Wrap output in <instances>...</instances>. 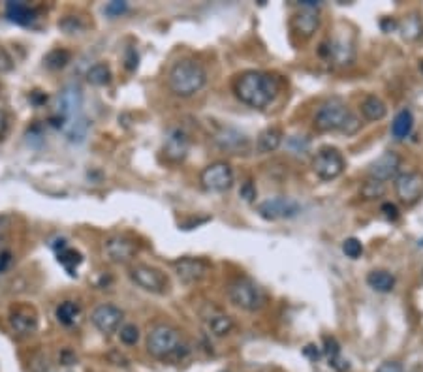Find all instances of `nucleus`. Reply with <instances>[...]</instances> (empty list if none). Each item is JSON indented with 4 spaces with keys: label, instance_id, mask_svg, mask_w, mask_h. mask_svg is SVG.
I'll return each instance as SVG.
<instances>
[{
    "label": "nucleus",
    "instance_id": "1",
    "mask_svg": "<svg viewBox=\"0 0 423 372\" xmlns=\"http://www.w3.org/2000/svg\"><path fill=\"white\" fill-rule=\"evenodd\" d=\"M280 91V81L269 72L249 70L235 77L233 94L241 104L252 109H266Z\"/></svg>",
    "mask_w": 423,
    "mask_h": 372
},
{
    "label": "nucleus",
    "instance_id": "2",
    "mask_svg": "<svg viewBox=\"0 0 423 372\" xmlns=\"http://www.w3.org/2000/svg\"><path fill=\"white\" fill-rule=\"evenodd\" d=\"M314 128L318 132H341L352 135L361 128V121L341 98H331L316 111Z\"/></svg>",
    "mask_w": 423,
    "mask_h": 372
},
{
    "label": "nucleus",
    "instance_id": "3",
    "mask_svg": "<svg viewBox=\"0 0 423 372\" xmlns=\"http://www.w3.org/2000/svg\"><path fill=\"white\" fill-rule=\"evenodd\" d=\"M147 352L160 361H181L188 355L190 346L186 344L179 329L160 324L152 327L147 335Z\"/></svg>",
    "mask_w": 423,
    "mask_h": 372
},
{
    "label": "nucleus",
    "instance_id": "4",
    "mask_svg": "<svg viewBox=\"0 0 423 372\" xmlns=\"http://www.w3.org/2000/svg\"><path fill=\"white\" fill-rule=\"evenodd\" d=\"M207 85V70L194 58H183L168 74L169 91L179 98H190Z\"/></svg>",
    "mask_w": 423,
    "mask_h": 372
},
{
    "label": "nucleus",
    "instance_id": "5",
    "mask_svg": "<svg viewBox=\"0 0 423 372\" xmlns=\"http://www.w3.org/2000/svg\"><path fill=\"white\" fill-rule=\"evenodd\" d=\"M228 299L247 312H258L267 303L266 291L247 277H239L228 286Z\"/></svg>",
    "mask_w": 423,
    "mask_h": 372
},
{
    "label": "nucleus",
    "instance_id": "6",
    "mask_svg": "<svg viewBox=\"0 0 423 372\" xmlns=\"http://www.w3.org/2000/svg\"><path fill=\"white\" fill-rule=\"evenodd\" d=\"M130 279H132L134 284L139 286L141 290L149 291V293H157V295L166 293L169 288V280L168 277H166V273L157 267L145 265V263L132 265V267H130Z\"/></svg>",
    "mask_w": 423,
    "mask_h": 372
},
{
    "label": "nucleus",
    "instance_id": "7",
    "mask_svg": "<svg viewBox=\"0 0 423 372\" xmlns=\"http://www.w3.org/2000/svg\"><path fill=\"white\" fill-rule=\"evenodd\" d=\"M200 182L207 192L222 194L233 186V169L228 162H213L203 168L200 173Z\"/></svg>",
    "mask_w": 423,
    "mask_h": 372
},
{
    "label": "nucleus",
    "instance_id": "8",
    "mask_svg": "<svg viewBox=\"0 0 423 372\" xmlns=\"http://www.w3.org/2000/svg\"><path fill=\"white\" fill-rule=\"evenodd\" d=\"M344 168H346V162H344L342 154L331 147L320 149L316 157L313 158V171L322 180H333L341 177Z\"/></svg>",
    "mask_w": 423,
    "mask_h": 372
},
{
    "label": "nucleus",
    "instance_id": "9",
    "mask_svg": "<svg viewBox=\"0 0 423 372\" xmlns=\"http://www.w3.org/2000/svg\"><path fill=\"white\" fill-rule=\"evenodd\" d=\"M320 55L339 66H350L356 60L354 41L348 36H335L320 46Z\"/></svg>",
    "mask_w": 423,
    "mask_h": 372
},
{
    "label": "nucleus",
    "instance_id": "10",
    "mask_svg": "<svg viewBox=\"0 0 423 372\" xmlns=\"http://www.w3.org/2000/svg\"><path fill=\"white\" fill-rule=\"evenodd\" d=\"M301 213V205L292 198H273L266 199L263 204L258 205V215L266 220H288L296 218Z\"/></svg>",
    "mask_w": 423,
    "mask_h": 372
},
{
    "label": "nucleus",
    "instance_id": "11",
    "mask_svg": "<svg viewBox=\"0 0 423 372\" xmlns=\"http://www.w3.org/2000/svg\"><path fill=\"white\" fill-rule=\"evenodd\" d=\"M395 194L405 205H416L423 198V173L406 171L395 179Z\"/></svg>",
    "mask_w": 423,
    "mask_h": 372
},
{
    "label": "nucleus",
    "instance_id": "12",
    "mask_svg": "<svg viewBox=\"0 0 423 372\" xmlns=\"http://www.w3.org/2000/svg\"><path fill=\"white\" fill-rule=\"evenodd\" d=\"M138 243L126 235H110L104 241V252L105 256L110 258L113 263H128L132 262L134 258L138 256Z\"/></svg>",
    "mask_w": 423,
    "mask_h": 372
},
{
    "label": "nucleus",
    "instance_id": "13",
    "mask_svg": "<svg viewBox=\"0 0 423 372\" xmlns=\"http://www.w3.org/2000/svg\"><path fill=\"white\" fill-rule=\"evenodd\" d=\"M58 113L60 121H70L83 115V91L77 83H70L58 94Z\"/></svg>",
    "mask_w": 423,
    "mask_h": 372
},
{
    "label": "nucleus",
    "instance_id": "14",
    "mask_svg": "<svg viewBox=\"0 0 423 372\" xmlns=\"http://www.w3.org/2000/svg\"><path fill=\"white\" fill-rule=\"evenodd\" d=\"M174 269L175 274L185 284H197V282H202L207 277L209 271H211V265L202 258H181L174 263Z\"/></svg>",
    "mask_w": 423,
    "mask_h": 372
},
{
    "label": "nucleus",
    "instance_id": "15",
    "mask_svg": "<svg viewBox=\"0 0 423 372\" xmlns=\"http://www.w3.org/2000/svg\"><path fill=\"white\" fill-rule=\"evenodd\" d=\"M190 151V138L186 134L183 128H171L166 135V141H164L162 152L166 160L171 164H179L183 162Z\"/></svg>",
    "mask_w": 423,
    "mask_h": 372
},
{
    "label": "nucleus",
    "instance_id": "16",
    "mask_svg": "<svg viewBox=\"0 0 423 372\" xmlns=\"http://www.w3.org/2000/svg\"><path fill=\"white\" fill-rule=\"evenodd\" d=\"M122 310L115 305H98L94 308L93 314H91V321L93 326L104 335H111V333L119 331V327L122 324Z\"/></svg>",
    "mask_w": 423,
    "mask_h": 372
},
{
    "label": "nucleus",
    "instance_id": "17",
    "mask_svg": "<svg viewBox=\"0 0 423 372\" xmlns=\"http://www.w3.org/2000/svg\"><path fill=\"white\" fill-rule=\"evenodd\" d=\"M401 164H403V160H401V157L397 154V152L393 151L384 152L377 162L371 164V168H369V179L380 180V182L386 185V180L395 179V177H397V173H399L401 169Z\"/></svg>",
    "mask_w": 423,
    "mask_h": 372
},
{
    "label": "nucleus",
    "instance_id": "18",
    "mask_svg": "<svg viewBox=\"0 0 423 372\" xmlns=\"http://www.w3.org/2000/svg\"><path fill=\"white\" fill-rule=\"evenodd\" d=\"M202 318L205 321V326H207L209 333L219 338L230 335L233 331V327H235L232 318L226 312H222L219 307H213V305H207L203 308Z\"/></svg>",
    "mask_w": 423,
    "mask_h": 372
},
{
    "label": "nucleus",
    "instance_id": "19",
    "mask_svg": "<svg viewBox=\"0 0 423 372\" xmlns=\"http://www.w3.org/2000/svg\"><path fill=\"white\" fill-rule=\"evenodd\" d=\"M213 140H215L216 147L221 149V151L232 152V154H241V152L249 151V138L243 134V132H239L235 128H221L213 135Z\"/></svg>",
    "mask_w": 423,
    "mask_h": 372
},
{
    "label": "nucleus",
    "instance_id": "20",
    "mask_svg": "<svg viewBox=\"0 0 423 372\" xmlns=\"http://www.w3.org/2000/svg\"><path fill=\"white\" fill-rule=\"evenodd\" d=\"M10 326L19 337H30L38 329V314L32 307L13 308L10 314Z\"/></svg>",
    "mask_w": 423,
    "mask_h": 372
},
{
    "label": "nucleus",
    "instance_id": "21",
    "mask_svg": "<svg viewBox=\"0 0 423 372\" xmlns=\"http://www.w3.org/2000/svg\"><path fill=\"white\" fill-rule=\"evenodd\" d=\"M318 27L320 18L314 8H301V12H297L292 18V29L303 38H311L318 30Z\"/></svg>",
    "mask_w": 423,
    "mask_h": 372
},
{
    "label": "nucleus",
    "instance_id": "22",
    "mask_svg": "<svg viewBox=\"0 0 423 372\" xmlns=\"http://www.w3.org/2000/svg\"><path fill=\"white\" fill-rule=\"evenodd\" d=\"M60 128H63L64 135H66V140L70 143H83L87 140L89 132H91V121L85 115H79L76 119L64 121Z\"/></svg>",
    "mask_w": 423,
    "mask_h": 372
},
{
    "label": "nucleus",
    "instance_id": "23",
    "mask_svg": "<svg viewBox=\"0 0 423 372\" xmlns=\"http://www.w3.org/2000/svg\"><path fill=\"white\" fill-rule=\"evenodd\" d=\"M282 130L277 128V126H271V128H266L258 135L256 140V151L260 154H269V152H275L282 143Z\"/></svg>",
    "mask_w": 423,
    "mask_h": 372
},
{
    "label": "nucleus",
    "instance_id": "24",
    "mask_svg": "<svg viewBox=\"0 0 423 372\" xmlns=\"http://www.w3.org/2000/svg\"><path fill=\"white\" fill-rule=\"evenodd\" d=\"M6 18L15 25H30L34 21L36 12L34 8H30L27 2H8L6 4Z\"/></svg>",
    "mask_w": 423,
    "mask_h": 372
},
{
    "label": "nucleus",
    "instance_id": "25",
    "mask_svg": "<svg viewBox=\"0 0 423 372\" xmlns=\"http://www.w3.org/2000/svg\"><path fill=\"white\" fill-rule=\"evenodd\" d=\"M360 109H361V115L371 122L382 121L384 117H386V113H388L386 104H384L382 100L378 98V96H375V94H369V96L361 102Z\"/></svg>",
    "mask_w": 423,
    "mask_h": 372
},
{
    "label": "nucleus",
    "instance_id": "26",
    "mask_svg": "<svg viewBox=\"0 0 423 372\" xmlns=\"http://www.w3.org/2000/svg\"><path fill=\"white\" fill-rule=\"evenodd\" d=\"M414 128V115L410 109H401L391 122V135L395 140H405Z\"/></svg>",
    "mask_w": 423,
    "mask_h": 372
},
{
    "label": "nucleus",
    "instance_id": "27",
    "mask_svg": "<svg viewBox=\"0 0 423 372\" xmlns=\"http://www.w3.org/2000/svg\"><path fill=\"white\" fill-rule=\"evenodd\" d=\"M367 284L378 293H389L395 288V277L388 271H371L367 274Z\"/></svg>",
    "mask_w": 423,
    "mask_h": 372
},
{
    "label": "nucleus",
    "instance_id": "28",
    "mask_svg": "<svg viewBox=\"0 0 423 372\" xmlns=\"http://www.w3.org/2000/svg\"><path fill=\"white\" fill-rule=\"evenodd\" d=\"M79 314H82V308L74 301H64L57 307V320L63 326H74Z\"/></svg>",
    "mask_w": 423,
    "mask_h": 372
},
{
    "label": "nucleus",
    "instance_id": "29",
    "mask_svg": "<svg viewBox=\"0 0 423 372\" xmlns=\"http://www.w3.org/2000/svg\"><path fill=\"white\" fill-rule=\"evenodd\" d=\"M401 27V34H403V38L405 40H417L419 36L423 34V23H422V18L419 15H416V13H412V15H408V18L403 21V23L399 25Z\"/></svg>",
    "mask_w": 423,
    "mask_h": 372
},
{
    "label": "nucleus",
    "instance_id": "30",
    "mask_svg": "<svg viewBox=\"0 0 423 372\" xmlns=\"http://www.w3.org/2000/svg\"><path fill=\"white\" fill-rule=\"evenodd\" d=\"M87 81L94 87H104L108 83L111 81V70L110 66L105 65V62H98V65H94L89 68L87 72Z\"/></svg>",
    "mask_w": 423,
    "mask_h": 372
},
{
    "label": "nucleus",
    "instance_id": "31",
    "mask_svg": "<svg viewBox=\"0 0 423 372\" xmlns=\"http://www.w3.org/2000/svg\"><path fill=\"white\" fill-rule=\"evenodd\" d=\"M57 256H58V263H60V265H63V267L66 269V271H68V273L72 274V277L76 274L77 265H79V263L83 262L82 254H79V252H77V251H74V248H68L66 244H64L63 251L58 252Z\"/></svg>",
    "mask_w": 423,
    "mask_h": 372
},
{
    "label": "nucleus",
    "instance_id": "32",
    "mask_svg": "<svg viewBox=\"0 0 423 372\" xmlns=\"http://www.w3.org/2000/svg\"><path fill=\"white\" fill-rule=\"evenodd\" d=\"M70 58H72V55L66 49H53L46 55V66L51 70H60L68 65Z\"/></svg>",
    "mask_w": 423,
    "mask_h": 372
},
{
    "label": "nucleus",
    "instance_id": "33",
    "mask_svg": "<svg viewBox=\"0 0 423 372\" xmlns=\"http://www.w3.org/2000/svg\"><path fill=\"white\" fill-rule=\"evenodd\" d=\"M384 194H386V185L380 182V180L369 179L363 182V186H361V196H363V199L382 198Z\"/></svg>",
    "mask_w": 423,
    "mask_h": 372
},
{
    "label": "nucleus",
    "instance_id": "34",
    "mask_svg": "<svg viewBox=\"0 0 423 372\" xmlns=\"http://www.w3.org/2000/svg\"><path fill=\"white\" fill-rule=\"evenodd\" d=\"M324 354L330 361V365H333L335 361L341 359V344L337 343V338L325 337L324 338Z\"/></svg>",
    "mask_w": 423,
    "mask_h": 372
},
{
    "label": "nucleus",
    "instance_id": "35",
    "mask_svg": "<svg viewBox=\"0 0 423 372\" xmlns=\"http://www.w3.org/2000/svg\"><path fill=\"white\" fill-rule=\"evenodd\" d=\"M342 252H344L350 260H358V258L363 254V244H361L360 239L350 237L342 243Z\"/></svg>",
    "mask_w": 423,
    "mask_h": 372
},
{
    "label": "nucleus",
    "instance_id": "36",
    "mask_svg": "<svg viewBox=\"0 0 423 372\" xmlns=\"http://www.w3.org/2000/svg\"><path fill=\"white\" fill-rule=\"evenodd\" d=\"M119 337H121L122 344H126V346H134V344H138V340H139V329L134 326V324H126V326L121 327Z\"/></svg>",
    "mask_w": 423,
    "mask_h": 372
},
{
    "label": "nucleus",
    "instance_id": "37",
    "mask_svg": "<svg viewBox=\"0 0 423 372\" xmlns=\"http://www.w3.org/2000/svg\"><path fill=\"white\" fill-rule=\"evenodd\" d=\"M58 27L66 32V34H76V32H82L85 29V25L82 23V19L74 18V15H68V18H64Z\"/></svg>",
    "mask_w": 423,
    "mask_h": 372
},
{
    "label": "nucleus",
    "instance_id": "38",
    "mask_svg": "<svg viewBox=\"0 0 423 372\" xmlns=\"http://www.w3.org/2000/svg\"><path fill=\"white\" fill-rule=\"evenodd\" d=\"M128 10L126 2H121V0H115V2H110V4H105L104 12L105 15H110V18H119L122 13Z\"/></svg>",
    "mask_w": 423,
    "mask_h": 372
},
{
    "label": "nucleus",
    "instance_id": "39",
    "mask_svg": "<svg viewBox=\"0 0 423 372\" xmlns=\"http://www.w3.org/2000/svg\"><path fill=\"white\" fill-rule=\"evenodd\" d=\"M13 66H15V62H13L12 55H10L4 47L0 46V74H8V72H12Z\"/></svg>",
    "mask_w": 423,
    "mask_h": 372
},
{
    "label": "nucleus",
    "instance_id": "40",
    "mask_svg": "<svg viewBox=\"0 0 423 372\" xmlns=\"http://www.w3.org/2000/svg\"><path fill=\"white\" fill-rule=\"evenodd\" d=\"M256 186L252 185V180H247V182H243V186H241V190H239V196L245 199V201H249V204H252L256 199Z\"/></svg>",
    "mask_w": 423,
    "mask_h": 372
},
{
    "label": "nucleus",
    "instance_id": "41",
    "mask_svg": "<svg viewBox=\"0 0 423 372\" xmlns=\"http://www.w3.org/2000/svg\"><path fill=\"white\" fill-rule=\"evenodd\" d=\"M124 66H126V70H136L138 68V53L134 47H128L126 55H124Z\"/></svg>",
    "mask_w": 423,
    "mask_h": 372
},
{
    "label": "nucleus",
    "instance_id": "42",
    "mask_svg": "<svg viewBox=\"0 0 423 372\" xmlns=\"http://www.w3.org/2000/svg\"><path fill=\"white\" fill-rule=\"evenodd\" d=\"M382 213L384 215H386V218H388V220H397V218H399V209H397V205L395 204H384L382 205Z\"/></svg>",
    "mask_w": 423,
    "mask_h": 372
},
{
    "label": "nucleus",
    "instance_id": "43",
    "mask_svg": "<svg viewBox=\"0 0 423 372\" xmlns=\"http://www.w3.org/2000/svg\"><path fill=\"white\" fill-rule=\"evenodd\" d=\"M377 372H405L403 371V366L399 363H395V361H386L382 365L378 366Z\"/></svg>",
    "mask_w": 423,
    "mask_h": 372
},
{
    "label": "nucleus",
    "instance_id": "44",
    "mask_svg": "<svg viewBox=\"0 0 423 372\" xmlns=\"http://www.w3.org/2000/svg\"><path fill=\"white\" fill-rule=\"evenodd\" d=\"M8 132V115L0 109V140H4V135Z\"/></svg>",
    "mask_w": 423,
    "mask_h": 372
},
{
    "label": "nucleus",
    "instance_id": "45",
    "mask_svg": "<svg viewBox=\"0 0 423 372\" xmlns=\"http://www.w3.org/2000/svg\"><path fill=\"white\" fill-rule=\"evenodd\" d=\"M303 354L307 355V357H311L313 361H318L320 357H322V354H320L318 350H316V346H313V344H308L307 348L303 350Z\"/></svg>",
    "mask_w": 423,
    "mask_h": 372
},
{
    "label": "nucleus",
    "instance_id": "46",
    "mask_svg": "<svg viewBox=\"0 0 423 372\" xmlns=\"http://www.w3.org/2000/svg\"><path fill=\"white\" fill-rule=\"evenodd\" d=\"M380 27H382V29L386 30V32H391V30L397 29V27H399V23H397L395 19H384L382 23H380Z\"/></svg>",
    "mask_w": 423,
    "mask_h": 372
},
{
    "label": "nucleus",
    "instance_id": "47",
    "mask_svg": "<svg viewBox=\"0 0 423 372\" xmlns=\"http://www.w3.org/2000/svg\"><path fill=\"white\" fill-rule=\"evenodd\" d=\"M419 68H422V74H423V62H422V66H419Z\"/></svg>",
    "mask_w": 423,
    "mask_h": 372
}]
</instances>
